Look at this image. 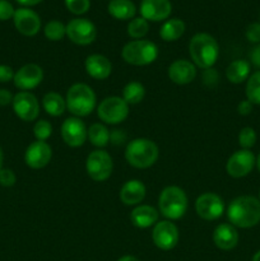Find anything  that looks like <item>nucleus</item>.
<instances>
[{
  "instance_id": "obj_35",
  "label": "nucleus",
  "mask_w": 260,
  "mask_h": 261,
  "mask_svg": "<svg viewBox=\"0 0 260 261\" xmlns=\"http://www.w3.org/2000/svg\"><path fill=\"white\" fill-rule=\"evenodd\" d=\"M64 2H65V7L68 8L69 12L76 15L87 13L89 7H91V2L89 0H64Z\"/></svg>"
},
{
  "instance_id": "obj_45",
  "label": "nucleus",
  "mask_w": 260,
  "mask_h": 261,
  "mask_svg": "<svg viewBox=\"0 0 260 261\" xmlns=\"http://www.w3.org/2000/svg\"><path fill=\"white\" fill-rule=\"evenodd\" d=\"M19 4L25 5V7H32V5H37L38 3H41L42 0H17Z\"/></svg>"
},
{
  "instance_id": "obj_29",
  "label": "nucleus",
  "mask_w": 260,
  "mask_h": 261,
  "mask_svg": "<svg viewBox=\"0 0 260 261\" xmlns=\"http://www.w3.org/2000/svg\"><path fill=\"white\" fill-rule=\"evenodd\" d=\"M145 88L140 82H129L122 88V99L127 105H138L144 99Z\"/></svg>"
},
{
  "instance_id": "obj_12",
  "label": "nucleus",
  "mask_w": 260,
  "mask_h": 261,
  "mask_svg": "<svg viewBox=\"0 0 260 261\" xmlns=\"http://www.w3.org/2000/svg\"><path fill=\"white\" fill-rule=\"evenodd\" d=\"M256 165V157L249 149L236 150L229 155L226 163V171L228 176L233 178H242L249 175Z\"/></svg>"
},
{
  "instance_id": "obj_49",
  "label": "nucleus",
  "mask_w": 260,
  "mask_h": 261,
  "mask_svg": "<svg viewBox=\"0 0 260 261\" xmlns=\"http://www.w3.org/2000/svg\"><path fill=\"white\" fill-rule=\"evenodd\" d=\"M255 166H256L257 171H259V172H260V153H259V155H257V157H256V165H255Z\"/></svg>"
},
{
  "instance_id": "obj_7",
  "label": "nucleus",
  "mask_w": 260,
  "mask_h": 261,
  "mask_svg": "<svg viewBox=\"0 0 260 261\" xmlns=\"http://www.w3.org/2000/svg\"><path fill=\"white\" fill-rule=\"evenodd\" d=\"M99 120L107 125H117L129 116V105L119 96H110L102 99L97 106Z\"/></svg>"
},
{
  "instance_id": "obj_20",
  "label": "nucleus",
  "mask_w": 260,
  "mask_h": 261,
  "mask_svg": "<svg viewBox=\"0 0 260 261\" xmlns=\"http://www.w3.org/2000/svg\"><path fill=\"white\" fill-rule=\"evenodd\" d=\"M84 69L86 73L91 78L97 81H105L109 78L112 73V64L109 58L101 54H92L87 56L84 61Z\"/></svg>"
},
{
  "instance_id": "obj_41",
  "label": "nucleus",
  "mask_w": 260,
  "mask_h": 261,
  "mask_svg": "<svg viewBox=\"0 0 260 261\" xmlns=\"http://www.w3.org/2000/svg\"><path fill=\"white\" fill-rule=\"evenodd\" d=\"M14 70L9 65L0 64V83H8L14 79Z\"/></svg>"
},
{
  "instance_id": "obj_24",
  "label": "nucleus",
  "mask_w": 260,
  "mask_h": 261,
  "mask_svg": "<svg viewBox=\"0 0 260 261\" xmlns=\"http://www.w3.org/2000/svg\"><path fill=\"white\" fill-rule=\"evenodd\" d=\"M251 71V64L247 60H235L229 63L226 69V78L232 84H241L249 79Z\"/></svg>"
},
{
  "instance_id": "obj_22",
  "label": "nucleus",
  "mask_w": 260,
  "mask_h": 261,
  "mask_svg": "<svg viewBox=\"0 0 260 261\" xmlns=\"http://www.w3.org/2000/svg\"><path fill=\"white\" fill-rule=\"evenodd\" d=\"M147 195V189L145 185L140 180H129L121 186L120 189V200L124 205L137 206L142 204Z\"/></svg>"
},
{
  "instance_id": "obj_16",
  "label": "nucleus",
  "mask_w": 260,
  "mask_h": 261,
  "mask_svg": "<svg viewBox=\"0 0 260 261\" xmlns=\"http://www.w3.org/2000/svg\"><path fill=\"white\" fill-rule=\"evenodd\" d=\"M53 149L46 142L36 140L27 147L24 152V162L33 170H41L50 163Z\"/></svg>"
},
{
  "instance_id": "obj_50",
  "label": "nucleus",
  "mask_w": 260,
  "mask_h": 261,
  "mask_svg": "<svg viewBox=\"0 0 260 261\" xmlns=\"http://www.w3.org/2000/svg\"><path fill=\"white\" fill-rule=\"evenodd\" d=\"M259 200H260V191H259Z\"/></svg>"
},
{
  "instance_id": "obj_33",
  "label": "nucleus",
  "mask_w": 260,
  "mask_h": 261,
  "mask_svg": "<svg viewBox=\"0 0 260 261\" xmlns=\"http://www.w3.org/2000/svg\"><path fill=\"white\" fill-rule=\"evenodd\" d=\"M257 139L256 132L252 127L245 126L239 133V144L241 149H251Z\"/></svg>"
},
{
  "instance_id": "obj_11",
  "label": "nucleus",
  "mask_w": 260,
  "mask_h": 261,
  "mask_svg": "<svg viewBox=\"0 0 260 261\" xmlns=\"http://www.w3.org/2000/svg\"><path fill=\"white\" fill-rule=\"evenodd\" d=\"M195 212L204 221H216L224 213V201L218 194L204 193L195 200Z\"/></svg>"
},
{
  "instance_id": "obj_14",
  "label": "nucleus",
  "mask_w": 260,
  "mask_h": 261,
  "mask_svg": "<svg viewBox=\"0 0 260 261\" xmlns=\"http://www.w3.org/2000/svg\"><path fill=\"white\" fill-rule=\"evenodd\" d=\"M13 111L23 121H35L40 115L37 97L31 92H18L13 98Z\"/></svg>"
},
{
  "instance_id": "obj_18",
  "label": "nucleus",
  "mask_w": 260,
  "mask_h": 261,
  "mask_svg": "<svg viewBox=\"0 0 260 261\" xmlns=\"http://www.w3.org/2000/svg\"><path fill=\"white\" fill-rule=\"evenodd\" d=\"M167 75L177 86H186L196 78V66L186 59H177L168 66Z\"/></svg>"
},
{
  "instance_id": "obj_43",
  "label": "nucleus",
  "mask_w": 260,
  "mask_h": 261,
  "mask_svg": "<svg viewBox=\"0 0 260 261\" xmlns=\"http://www.w3.org/2000/svg\"><path fill=\"white\" fill-rule=\"evenodd\" d=\"M250 63L260 70V43L255 46L250 53Z\"/></svg>"
},
{
  "instance_id": "obj_36",
  "label": "nucleus",
  "mask_w": 260,
  "mask_h": 261,
  "mask_svg": "<svg viewBox=\"0 0 260 261\" xmlns=\"http://www.w3.org/2000/svg\"><path fill=\"white\" fill-rule=\"evenodd\" d=\"M218 79L219 74L214 68L205 69L203 74H201V81H203L204 86L208 87V88H214L218 84Z\"/></svg>"
},
{
  "instance_id": "obj_19",
  "label": "nucleus",
  "mask_w": 260,
  "mask_h": 261,
  "mask_svg": "<svg viewBox=\"0 0 260 261\" xmlns=\"http://www.w3.org/2000/svg\"><path fill=\"white\" fill-rule=\"evenodd\" d=\"M172 4L170 0H142L140 14L150 22H161L170 17Z\"/></svg>"
},
{
  "instance_id": "obj_8",
  "label": "nucleus",
  "mask_w": 260,
  "mask_h": 261,
  "mask_svg": "<svg viewBox=\"0 0 260 261\" xmlns=\"http://www.w3.org/2000/svg\"><path fill=\"white\" fill-rule=\"evenodd\" d=\"M87 175L96 182L109 180L114 171V161L110 153L103 149H96L88 154L86 160Z\"/></svg>"
},
{
  "instance_id": "obj_44",
  "label": "nucleus",
  "mask_w": 260,
  "mask_h": 261,
  "mask_svg": "<svg viewBox=\"0 0 260 261\" xmlns=\"http://www.w3.org/2000/svg\"><path fill=\"white\" fill-rule=\"evenodd\" d=\"M13 98H14V96L10 93V91L4 88L0 89V106H8V105L12 103Z\"/></svg>"
},
{
  "instance_id": "obj_47",
  "label": "nucleus",
  "mask_w": 260,
  "mask_h": 261,
  "mask_svg": "<svg viewBox=\"0 0 260 261\" xmlns=\"http://www.w3.org/2000/svg\"><path fill=\"white\" fill-rule=\"evenodd\" d=\"M3 162H4V153H3L2 147H0V170L3 168Z\"/></svg>"
},
{
  "instance_id": "obj_15",
  "label": "nucleus",
  "mask_w": 260,
  "mask_h": 261,
  "mask_svg": "<svg viewBox=\"0 0 260 261\" xmlns=\"http://www.w3.org/2000/svg\"><path fill=\"white\" fill-rule=\"evenodd\" d=\"M43 81V70L37 64H25L18 69L14 74V86L20 92H30L37 88Z\"/></svg>"
},
{
  "instance_id": "obj_25",
  "label": "nucleus",
  "mask_w": 260,
  "mask_h": 261,
  "mask_svg": "<svg viewBox=\"0 0 260 261\" xmlns=\"http://www.w3.org/2000/svg\"><path fill=\"white\" fill-rule=\"evenodd\" d=\"M107 10L112 17L120 20L133 19L137 13V8L132 0H110Z\"/></svg>"
},
{
  "instance_id": "obj_48",
  "label": "nucleus",
  "mask_w": 260,
  "mask_h": 261,
  "mask_svg": "<svg viewBox=\"0 0 260 261\" xmlns=\"http://www.w3.org/2000/svg\"><path fill=\"white\" fill-rule=\"evenodd\" d=\"M251 261H260V250L257 252H255V255L252 256Z\"/></svg>"
},
{
  "instance_id": "obj_30",
  "label": "nucleus",
  "mask_w": 260,
  "mask_h": 261,
  "mask_svg": "<svg viewBox=\"0 0 260 261\" xmlns=\"http://www.w3.org/2000/svg\"><path fill=\"white\" fill-rule=\"evenodd\" d=\"M245 93H246V99L251 102L252 105L260 106V70L254 71L249 76L245 87Z\"/></svg>"
},
{
  "instance_id": "obj_46",
  "label": "nucleus",
  "mask_w": 260,
  "mask_h": 261,
  "mask_svg": "<svg viewBox=\"0 0 260 261\" xmlns=\"http://www.w3.org/2000/svg\"><path fill=\"white\" fill-rule=\"evenodd\" d=\"M117 261H140V260L138 259V257L133 256V255H124V256L120 257Z\"/></svg>"
},
{
  "instance_id": "obj_32",
  "label": "nucleus",
  "mask_w": 260,
  "mask_h": 261,
  "mask_svg": "<svg viewBox=\"0 0 260 261\" xmlns=\"http://www.w3.org/2000/svg\"><path fill=\"white\" fill-rule=\"evenodd\" d=\"M45 37L50 41H61L66 36V25L60 20H50L43 28Z\"/></svg>"
},
{
  "instance_id": "obj_21",
  "label": "nucleus",
  "mask_w": 260,
  "mask_h": 261,
  "mask_svg": "<svg viewBox=\"0 0 260 261\" xmlns=\"http://www.w3.org/2000/svg\"><path fill=\"white\" fill-rule=\"evenodd\" d=\"M239 232L231 223H221L214 228L213 242L222 251H231L239 244Z\"/></svg>"
},
{
  "instance_id": "obj_38",
  "label": "nucleus",
  "mask_w": 260,
  "mask_h": 261,
  "mask_svg": "<svg viewBox=\"0 0 260 261\" xmlns=\"http://www.w3.org/2000/svg\"><path fill=\"white\" fill-rule=\"evenodd\" d=\"M247 41L251 43H260V22H254L247 25L246 32H245Z\"/></svg>"
},
{
  "instance_id": "obj_28",
  "label": "nucleus",
  "mask_w": 260,
  "mask_h": 261,
  "mask_svg": "<svg viewBox=\"0 0 260 261\" xmlns=\"http://www.w3.org/2000/svg\"><path fill=\"white\" fill-rule=\"evenodd\" d=\"M88 139L92 145L98 149L105 148L110 143V130L101 122H94L88 127Z\"/></svg>"
},
{
  "instance_id": "obj_10",
  "label": "nucleus",
  "mask_w": 260,
  "mask_h": 261,
  "mask_svg": "<svg viewBox=\"0 0 260 261\" xmlns=\"http://www.w3.org/2000/svg\"><path fill=\"white\" fill-rule=\"evenodd\" d=\"M180 239V232H178L177 226L172 223V221H158L153 226L152 240L153 244L162 251H170L175 249L176 245L178 244Z\"/></svg>"
},
{
  "instance_id": "obj_42",
  "label": "nucleus",
  "mask_w": 260,
  "mask_h": 261,
  "mask_svg": "<svg viewBox=\"0 0 260 261\" xmlns=\"http://www.w3.org/2000/svg\"><path fill=\"white\" fill-rule=\"evenodd\" d=\"M252 109H254V105L250 101H247V99H244V101H241L237 105V112L241 116H247V115L251 114Z\"/></svg>"
},
{
  "instance_id": "obj_39",
  "label": "nucleus",
  "mask_w": 260,
  "mask_h": 261,
  "mask_svg": "<svg viewBox=\"0 0 260 261\" xmlns=\"http://www.w3.org/2000/svg\"><path fill=\"white\" fill-rule=\"evenodd\" d=\"M127 134L122 129H114L110 132V143L115 147H121L127 144Z\"/></svg>"
},
{
  "instance_id": "obj_13",
  "label": "nucleus",
  "mask_w": 260,
  "mask_h": 261,
  "mask_svg": "<svg viewBox=\"0 0 260 261\" xmlns=\"http://www.w3.org/2000/svg\"><path fill=\"white\" fill-rule=\"evenodd\" d=\"M61 138L71 148H79L88 139V129L79 117H68L61 124Z\"/></svg>"
},
{
  "instance_id": "obj_26",
  "label": "nucleus",
  "mask_w": 260,
  "mask_h": 261,
  "mask_svg": "<svg viewBox=\"0 0 260 261\" xmlns=\"http://www.w3.org/2000/svg\"><path fill=\"white\" fill-rule=\"evenodd\" d=\"M185 33V23L178 18H171L167 19L160 30V36L166 42H173L177 41L181 36Z\"/></svg>"
},
{
  "instance_id": "obj_34",
  "label": "nucleus",
  "mask_w": 260,
  "mask_h": 261,
  "mask_svg": "<svg viewBox=\"0 0 260 261\" xmlns=\"http://www.w3.org/2000/svg\"><path fill=\"white\" fill-rule=\"evenodd\" d=\"M33 135H35L36 140L46 142L53 135V125L47 120H38L33 126Z\"/></svg>"
},
{
  "instance_id": "obj_1",
  "label": "nucleus",
  "mask_w": 260,
  "mask_h": 261,
  "mask_svg": "<svg viewBox=\"0 0 260 261\" xmlns=\"http://www.w3.org/2000/svg\"><path fill=\"white\" fill-rule=\"evenodd\" d=\"M227 218L236 228H252L260 223V200L251 195L237 196L227 206Z\"/></svg>"
},
{
  "instance_id": "obj_17",
  "label": "nucleus",
  "mask_w": 260,
  "mask_h": 261,
  "mask_svg": "<svg viewBox=\"0 0 260 261\" xmlns=\"http://www.w3.org/2000/svg\"><path fill=\"white\" fill-rule=\"evenodd\" d=\"M15 28L18 32L27 37L36 36L41 30V19L36 12L28 8H19L15 10L13 17Z\"/></svg>"
},
{
  "instance_id": "obj_9",
  "label": "nucleus",
  "mask_w": 260,
  "mask_h": 261,
  "mask_svg": "<svg viewBox=\"0 0 260 261\" xmlns=\"http://www.w3.org/2000/svg\"><path fill=\"white\" fill-rule=\"evenodd\" d=\"M66 37L75 45H91L97 37V28L87 18H74L66 24Z\"/></svg>"
},
{
  "instance_id": "obj_4",
  "label": "nucleus",
  "mask_w": 260,
  "mask_h": 261,
  "mask_svg": "<svg viewBox=\"0 0 260 261\" xmlns=\"http://www.w3.org/2000/svg\"><path fill=\"white\" fill-rule=\"evenodd\" d=\"M66 110L75 117H86L96 110L97 97L92 87L86 83H75L65 96Z\"/></svg>"
},
{
  "instance_id": "obj_40",
  "label": "nucleus",
  "mask_w": 260,
  "mask_h": 261,
  "mask_svg": "<svg viewBox=\"0 0 260 261\" xmlns=\"http://www.w3.org/2000/svg\"><path fill=\"white\" fill-rule=\"evenodd\" d=\"M15 9L7 0H0V20H8L14 17Z\"/></svg>"
},
{
  "instance_id": "obj_6",
  "label": "nucleus",
  "mask_w": 260,
  "mask_h": 261,
  "mask_svg": "<svg viewBox=\"0 0 260 261\" xmlns=\"http://www.w3.org/2000/svg\"><path fill=\"white\" fill-rule=\"evenodd\" d=\"M121 58L130 65H150L157 60L158 47L149 40H133L124 45L121 50Z\"/></svg>"
},
{
  "instance_id": "obj_3",
  "label": "nucleus",
  "mask_w": 260,
  "mask_h": 261,
  "mask_svg": "<svg viewBox=\"0 0 260 261\" xmlns=\"http://www.w3.org/2000/svg\"><path fill=\"white\" fill-rule=\"evenodd\" d=\"M160 157L158 145L147 138H137L130 140L125 148V160L132 167L138 170L149 168Z\"/></svg>"
},
{
  "instance_id": "obj_37",
  "label": "nucleus",
  "mask_w": 260,
  "mask_h": 261,
  "mask_svg": "<svg viewBox=\"0 0 260 261\" xmlns=\"http://www.w3.org/2000/svg\"><path fill=\"white\" fill-rule=\"evenodd\" d=\"M17 182V176L10 168H2L0 170V185L4 188H12Z\"/></svg>"
},
{
  "instance_id": "obj_27",
  "label": "nucleus",
  "mask_w": 260,
  "mask_h": 261,
  "mask_svg": "<svg viewBox=\"0 0 260 261\" xmlns=\"http://www.w3.org/2000/svg\"><path fill=\"white\" fill-rule=\"evenodd\" d=\"M42 107L47 115L53 117H59L66 111L65 98L56 92H48L43 96Z\"/></svg>"
},
{
  "instance_id": "obj_2",
  "label": "nucleus",
  "mask_w": 260,
  "mask_h": 261,
  "mask_svg": "<svg viewBox=\"0 0 260 261\" xmlns=\"http://www.w3.org/2000/svg\"><path fill=\"white\" fill-rule=\"evenodd\" d=\"M189 54L196 68H213L219 58V45L216 38L205 32L196 33L189 42Z\"/></svg>"
},
{
  "instance_id": "obj_31",
  "label": "nucleus",
  "mask_w": 260,
  "mask_h": 261,
  "mask_svg": "<svg viewBox=\"0 0 260 261\" xmlns=\"http://www.w3.org/2000/svg\"><path fill=\"white\" fill-rule=\"evenodd\" d=\"M148 31H149V23L143 17L133 18L126 27L127 35L134 40H143Z\"/></svg>"
},
{
  "instance_id": "obj_5",
  "label": "nucleus",
  "mask_w": 260,
  "mask_h": 261,
  "mask_svg": "<svg viewBox=\"0 0 260 261\" xmlns=\"http://www.w3.org/2000/svg\"><path fill=\"white\" fill-rule=\"evenodd\" d=\"M189 200L185 191L178 186H167L158 198V212L168 221H177L188 212Z\"/></svg>"
},
{
  "instance_id": "obj_23",
  "label": "nucleus",
  "mask_w": 260,
  "mask_h": 261,
  "mask_svg": "<svg viewBox=\"0 0 260 261\" xmlns=\"http://www.w3.org/2000/svg\"><path fill=\"white\" fill-rule=\"evenodd\" d=\"M158 218H160L158 209L152 205H147V204H139L130 213V221H132L133 226L140 229L153 227L158 222Z\"/></svg>"
}]
</instances>
